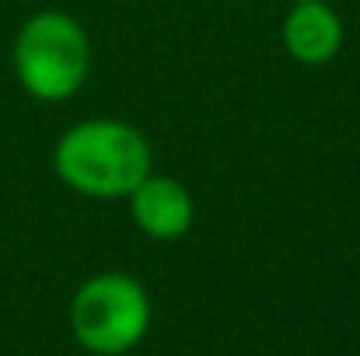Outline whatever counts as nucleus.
I'll return each instance as SVG.
<instances>
[{"label": "nucleus", "mask_w": 360, "mask_h": 356, "mask_svg": "<svg viewBox=\"0 0 360 356\" xmlns=\"http://www.w3.org/2000/svg\"><path fill=\"white\" fill-rule=\"evenodd\" d=\"M150 164L147 136L122 119H84L53 147L60 182L88 199H126L150 175Z\"/></svg>", "instance_id": "1"}, {"label": "nucleus", "mask_w": 360, "mask_h": 356, "mask_svg": "<svg viewBox=\"0 0 360 356\" xmlns=\"http://www.w3.org/2000/svg\"><path fill=\"white\" fill-rule=\"evenodd\" d=\"M11 63L18 84L32 98L67 102L91 74V39L74 14L39 11L18 28Z\"/></svg>", "instance_id": "2"}, {"label": "nucleus", "mask_w": 360, "mask_h": 356, "mask_svg": "<svg viewBox=\"0 0 360 356\" xmlns=\"http://www.w3.org/2000/svg\"><path fill=\"white\" fill-rule=\"evenodd\" d=\"M150 329V297L129 272H98L70 301L74 339L98 356L129 353Z\"/></svg>", "instance_id": "3"}, {"label": "nucleus", "mask_w": 360, "mask_h": 356, "mask_svg": "<svg viewBox=\"0 0 360 356\" xmlns=\"http://www.w3.org/2000/svg\"><path fill=\"white\" fill-rule=\"evenodd\" d=\"M129 217L133 224L154 241H175L193 228L196 206L189 189L172 175H147L129 196Z\"/></svg>", "instance_id": "4"}, {"label": "nucleus", "mask_w": 360, "mask_h": 356, "mask_svg": "<svg viewBox=\"0 0 360 356\" xmlns=\"http://www.w3.org/2000/svg\"><path fill=\"white\" fill-rule=\"evenodd\" d=\"M343 46V18L329 0H294L283 18V49L304 67L329 63Z\"/></svg>", "instance_id": "5"}, {"label": "nucleus", "mask_w": 360, "mask_h": 356, "mask_svg": "<svg viewBox=\"0 0 360 356\" xmlns=\"http://www.w3.org/2000/svg\"><path fill=\"white\" fill-rule=\"evenodd\" d=\"M88 356H98V353H88Z\"/></svg>", "instance_id": "6"}]
</instances>
